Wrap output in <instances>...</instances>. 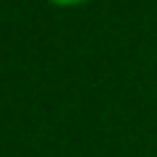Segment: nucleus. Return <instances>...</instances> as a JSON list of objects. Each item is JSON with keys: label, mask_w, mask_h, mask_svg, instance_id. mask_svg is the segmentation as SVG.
I'll return each mask as SVG.
<instances>
[{"label": "nucleus", "mask_w": 157, "mask_h": 157, "mask_svg": "<svg viewBox=\"0 0 157 157\" xmlns=\"http://www.w3.org/2000/svg\"><path fill=\"white\" fill-rule=\"evenodd\" d=\"M50 6H58V8H76V6H84L89 0H47Z\"/></svg>", "instance_id": "nucleus-1"}]
</instances>
